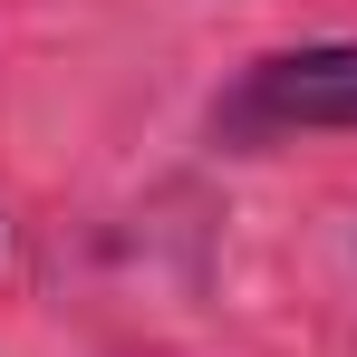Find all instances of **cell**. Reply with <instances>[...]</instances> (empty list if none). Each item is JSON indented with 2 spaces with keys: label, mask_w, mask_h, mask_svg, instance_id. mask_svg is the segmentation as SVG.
<instances>
[{
  "label": "cell",
  "mask_w": 357,
  "mask_h": 357,
  "mask_svg": "<svg viewBox=\"0 0 357 357\" xmlns=\"http://www.w3.org/2000/svg\"><path fill=\"white\" fill-rule=\"evenodd\" d=\"M241 126H357V39L348 49H299L271 59L241 87Z\"/></svg>",
  "instance_id": "6da1fadb"
}]
</instances>
